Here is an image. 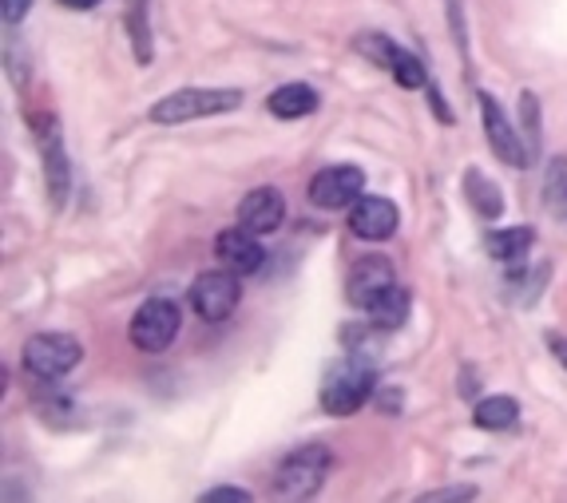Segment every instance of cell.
<instances>
[{
    "mask_svg": "<svg viewBox=\"0 0 567 503\" xmlns=\"http://www.w3.org/2000/svg\"><path fill=\"white\" fill-rule=\"evenodd\" d=\"M373 397H377V369H373V361L365 353H345V361L326 373V380H321L318 389L321 412L338 416V421L361 412Z\"/></svg>",
    "mask_w": 567,
    "mask_h": 503,
    "instance_id": "6da1fadb",
    "label": "cell"
},
{
    "mask_svg": "<svg viewBox=\"0 0 567 503\" xmlns=\"http://www.w3.org/2000/svg\"><path fill=\"white\" fill-rule=\"evenodd\" d=\"M242 103H247L242 88H175V92H167L163 100L151 103L147 119L159 127H179V124H191V119H211V115L238 112Z\"/></svg>",
    "mask_w": 567,
    "mask_h": 503,
    "instance_id": "7a4b0ae2",
    "label": "cell"
},
{
    "mask_svg": "<svg viewBox=\"0 0 567 503\" xmlns=\"http://www.w3.org/2000/svg\"><path fill=\"white\" fill-rule=\"evenodd\" d=\"M333 472V453L326 444H298L274 464V492L286 500H309L326 488Z\"/></svg>",
    "mask_w": 567,
    "mask_h": 503,
    "instance_id": "3957f363",
    "label": "cell"
},
{
    "mask_svg": "<svg viewBox=\"0 0 567 503\" xmlns=\"http://www.w3.org/2000/svg\"><path fill=\"white\" fill-rule=\"evenodd\" d=\"M83 361V341L60 329H41L24 341L21 365L36 380H64Z\"/></svg>",
    "mask_w": 567,
    "mask_h": 503,
    "instance_id": "277c9868",
    "label": "cell"
},
{
    "mask_svg": "<svg viewBox=\"0 0 567 503\" xmlns=\"http://www.w3.org/2000/svg\"><path fill=\"white\" fill-rule=\"evenodd\" d=\"M179 325H183L179 301L147 298L144 306L132 313V321H127V341H132L139 353H167L171 341L179 338Z\"/></svg>",
    "mask_w": 567,
    "mask_h": 503,
    "instance_id": "5b68a950",
    "label": "cell"
},
{
    "mask_svg": "<svg viewBox=\"0 0 567 503\" xmlns=\"http://www.w3.org/2000/svg\"><path fill=\"white\" fill-rule=\"evenodd\" d=\"M242 274H235V270H227L223 262H218L215 270H203V274L191 282V289H186V301H191V309H195L203 321H227L230 313L238 309V301H242V282H238Z\"/></svg>",
    "mask_w": 567,
    "mask_h": 503,
    "instance_id": "8992f818",
    "label": "cell"
},
{
    "mask_svg": "<svg viewBox=\"0 0 567 503\" xmlns=\"http://www.w3.org/2000/svg\"><path fill=\"white\" fill-rule=\"evenodd\" d=\"M32 135H36V147H41V163H44V191H48V203L60 210L72 195V163H68V151H64L60 127L52 115H32Z\"/></svg>",
    "mask_w": 567,
    "mask_h": 503,
    "instance_id": "52a82bcc",
    "label": "cell"
},
{
    "mask_svg": "<svg viewBox=\"0 0 567 503\" xmlns=\"http://www.w3.org/2000/svg\"><path fill=\"white\" fill-rule=\"evenodd\" d=\"M476 103H480V127H485V139H488V151L496 155V163L512 167V171H524L532 159H528V147H524V135L520 127L508 119V112L500 107L492 92H476Z\"/></svg>",
    "mask_w": 567,
    "mask_h": 503,
    "instance_id": "ba28073f",
    "label": "cell"
},
{
    "mask_svg": "<svg viewBox=\"0 0 567 503\" xmlns=\"http://www.w3.org/2000/svg\"><path fill=\"white\" fill-rule=\"evenodd\" d=\"M361 195H365V171L358 163L321 167L318 175L309 179V203L318 210H350Z\"/></svg>",
    "mask_w": 567,
    "mask_h": 503,
    "instance_id": "9c48e42d",
    "label": "cell"
},
{
    "mask_svg": "<svg viewBox=\"0 0 567 503\" xmlns=\"http://www.w3.org/2000/svg\"><path fill=\"white\" fill-rule=\"evenodd\" d=\"M389 286H397V274H393L389 258H385V254H365V258H358V262L350 266V274H345V301L365 313V309L382 298Z\"/></svg>",
    "mask_w": 567,
    "mask_h": 503,
    "instance_id": "30bf717a",
    "label": "cell"
},
{
    "mask_svg": "<svg viewBox=\"0 0 567 503\" xmlns=\"http://www.w3.org/2000/svg\"><path fill=\"white\" fill-rule=\"evenodd\" d=\"M401 227V210L385 195H361L350 206V230L361 242H389Z\"/></svg>",
    "mask_w": 567,
    "mask_h": 503,
    "instance_id": "8fae6325",
    "label": "cell"
},
{
    "mask_svg": "<svg viewBox=\"0 0 567 503\" xmlns=\"http://www.w3.org/2000/svg\"><path fill=\"white\" fill-rule=\"evenodd\" d=\"M215 258L235 274H258L262 262H267V247H262V235L247 227H227L215 235Z\"/></svg>",
    "mask_w": 567,
    "mask_h": 503,
    "instance_id": "7c38bea8",
    "label": "cell"
},
{
    "mask_svg": "<svg viewBox=\"0 0 567 503\" xmlns=\"http://www.w3.org/2000/svg\"><path fill=\"white\" fill-rule=\"evenodd\" d=\"M286 222V195L279 186H254L250 195L238 203V227L254 230V235H274Z\"/></svg>",
    "mask_w": 567,
    "mask_h": 503,
    "instance_id": "4fadbf2b",
    "label": "cell"
},
{
    "mask_svg": "<svg viewBox=\"0 0 567 503\" xmlns=\"http://www.w3.org/2000/svg\"><path fill=\"white\" fill-rule=\"evenodd\" d=\"M547 282H552V262H532V258H524V262L508 266L504 298L520 309H532L540 298H544Z\"/></svg>",
    "mask_w": 567,
    "mask_h": 503,
    "instance_id": "5bb4252c",
    "label": "cell"
},
{
    "mask_svg": "<svg viewBox=\"0 0 567 503\" xmlns=\"http://www.w3.org/2000/svg\"><path fill=\"white\" fill-rule=\"evenodd\" d=\"M321 107V92L306 80H290L279 83L274 92L267 95V112L282 124H294V119H306Z\"/></svg>",
    "mask_w": 567,
    "mask_h": 503,
    "instance_id": "9a60e30c",
    "label": "cell"
},
{
    "mask_svg": "<svg viewBox=\"0 0 567 503\" xmlns=\"http://www.w3.org/2000/svg\"><path fill=\"white\" fill-rule=\"evenodd\" d=\"M461 195H464V203L476 210L480 222H496V218L504 215V191H500V183L488 179L480 167H468L461 175Z\"/></svg>",
    "mask_w": 567,
    "mask_h": 503,
    "instance_id": "2e32d148",
    "label": "cell"
},
{
    "mask_svg": "<svg viewBox=\"0 0 567 503\" xmlns=\"http://www.w3.org/2000/svg\"><path fill=\"white\" fill-rule=\"evenodd\" d=\"M532 247H536V227H504V230H488L485 238V250L492 262L500 266H515V262H524L532 258Z\"/></svg>",
    "mask_w": 567,
    "mask_h": 503,
    "instance_id": "e0dca14e",
    "label": "cell"
},
{
    "mask_svg": "<svg viewBox=\"0 0 567 503\" xmlns=\"http://www.w3.org/2000/svg\"><path fill=\"white\" fill-rule=\"evenodd\" d=\"M124 28L132 41V56L139 68L155 60V41H151V0H127L124 4Z\"/></svg>",
    "mask_w": 567,
    "mask_h": 503,
    "instance_id": "ac0fdd59",
    "label": "cell"
},
{
    "mask_svg": "<svg viewBox=\"0 0 567 503\" xmlns=\"http://www.w3.org/2000/svg\"><path fill=\"white\" fill-rule=\"evenodd\" d=\"M473 424L480 432H508L520 424V401L508 397V392H496V397H480L473 404Z\"/></svg>",
    "mask_w": 567,
    "mask_h": 503,
    "instance_id": "d6986e66",
    "label": "cell"
},
{
    "mask_svg": "<svg viewBox=\"0 0 567 503\" xmlns=\"http://www.w3.org/2000/svg\"><path fill=\"white\" fill-rule=\"evenodd\" d=\"M540 195H544L547 215L567 230V155H552L544 163V186H540Z\"/></svg>",
    "mask_w": 567,
    "mask_h": 503,
    "instance_id": "ffe728a7",
    "label": "cell"
},
{
    "mask_svg": "<svg viewBox=\"0 0 567 503\" xmlns=\"http://www.w3.org/2000/svg\"><path fill=\"white\" fill-rule=\"evenodd\" d=\"M409 309H412L409 289H405L401 282H397V286H389L382 294V298H377L370 309H365V318H370L377 329H385V333H393V329H401L405 321H409Z\"/></svg>",
    "mask_w": 567,
    "mask_h": 503,
    "instance_id": "44dd1931",
    "label": "cell"
},
{
    "mask_svg": "<svg viewBox=\"0 0 567 503\" xmlns=\"http://www.w3.org/2000/svg\"><path fill=\"white\" fill-rule=\"evenodd\" d=\"M520 135H524L528 159L536 163L540 151H544V103L536 92H520Z\"/></svg>",
    "mask_w": 567,
    "mask_h": 503,
    "instance_id": "7402d4cb",
    "label": "cell"
},
{
    "mask_svg": "<svg viewBox=\"0 0 567 503\" xmlns=\"http://www.w3.org/2000/svg\"><path fill=\"white\" fill-rule=\"evenodd\" d=\"M389 76L397 88H405V92H417V88L429 83V68H424L421 56L409 48H397V56H393V64H389Z\"/></svg>",
    "mask_w": 567,
    "mask_h": 503,
    "instance_id": "603a6c76",
    "label": "cell"
},
{
    "mask_svg": "<svg viewBox=\"0 0 567 503\" xmlns=\"http://www.w3.org/2000/svg\"><path fill=\"white\" fill-rule=\"evenodd\" d=\"M397 48H401V44L393 41V36H385V32H358V36H353V52L365 56L373 68H385V72H389Z\"/></svg>",
    "mask_w": 567,
    "mask_h": 503,
    "instance_id": "cb8c5ba5",
    "label": "cell"
},
{
    "mask_svg": "<svg viewBox=\"0 0 567 503\" xmlns=\"http://www.w3.org/2000/svg\"><path fill=\"white\" fill-rule=\"evenodd\" d=\"M468 500H480V488L476 483H449V488H429L421 492V503H468Z\"/></svg>",
    "mask_w": 567,
    "mask_h": 503,
    "instance_id": "d4e9b609",
    "label": "cell"
},
{
    "mask_svg": "<svg viewBox=\"0 0 567 503\" xmlns=\"http://www.w3.org/2000/svg\"><path fill=\"white\" fill-rule=\"evenodd\" d=\"M444 16H449V28H453L456 52L468 56V24H464V0H444Z\"/></svg>",
    "mask_w": 567,
    "mask_h": 503,
    "instance_id": "484cf974",
    "label": "cell"
},
{
    "mask_svg": "<svg viewBox=\"0 0 567 503\" xmlns=\"http://www.w3.org/2000/svg\"><path fill=\"white\" fill-rule=\"evenodd\" d=\"M199 500L203 503H250L254 495H250V488H238V483H215V488H206Z\"/></svg>",
    "mask_w": 567,
    "mask_h": 503,
    "instance_id": "4316f807",
    "label": "cell"
},
{
    "mask_svg": "<svg viewBox=\"0 0 567 503\" xmlns=\"http://www.w3.org/2000/svg\"><path fill=\"white\" fill-rule=\"evenodd\" d=\"M424 95H429V112L436 115V124L453 127V124H456V112H453V107H449V100H444L441 83L429 80V83H424Z\"/></svg>",
    "mask_w": 567,
    "mask_h": 503,
    "instance_id": "83f0119b",
    "label": "cell"
},
{
    "mask_svg": "<svg viewBox=\"0 0 567 503\" xmlns=\"http://www.w3.org/2000/svg\"><path fill=\"white\" fill-rule=\"evenodd\" d=\"M36 0H0V21H4V28H16V24L29 21V12Z\"/></svg>",
    "mask_w": 567,
    "mask_h": 503,
    "instance_id": "f1b7e54d",
    "label": "cell"
},
{
    "mask_svg": "<svg viewBox=\"0 0 567 503\" xmlns=\"http://www.w3.org/2000/svg\"><path fill=\"white\" fill-rule=\"evenodd\" d=\"M456 392H461L464 401H476V392H480V380H476L473 365H464V369H461V377H456Z\"/></svg>",
    "mask_w": 567,
    "mask_h": 503,
    "instance_id": "f546056e",
    "label": "cell"
},
{
    "mask_svg": "<svg viewBox=\"0 0 567 503\" xmlns=\"http://www.w3.org/2000/svg\"><path fill=\"white\" fill-rule=\"evenodd\" d=\"M547 350H552V357L567 369V338L564 333H547Z\"/></svg>",
    "mask_w": 567,
    "mask_h": 503,
    "instance_id": "4dcf8cb0",
    "label": "cell"
},
{
    "mask_svg": "<svg viewBox=\"0 0 567 503\" xmlns=\"http://www.w3.org/2000/svg\"><path fill=\"white\" fill-rule=\"evenodd\" d=\"M60 9H68V12H95L103 4V0H56Z\"/></svg>",
    "mask_w": 567,
    "mask_h": 503,
    "instance_id": "1f68e13d",
    "label": "cell"
}]
</instances>
